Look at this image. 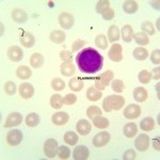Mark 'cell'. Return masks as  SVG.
<instances>
[{
    "label": "cell",
    "instance_id": "b9f144b4",
    "mask_svg": "<svg viewBox=\"0 0 160 160\" xmlns=\"http://www.w3.org/2000/svg\"><path fill=\"white\" fill-rule=\"evenodd\" d=\"M111 88L114 92L117 93H122L124 90H125V84L121 79H115L113 80L112 84H111Z\"/></svg>",
    "mask_w": 160,
    "mask_h": 160
},
{
    "label": "cell",
    "instance_id": "d6a6232c",
    "mask_svg": "<svg viewBox=\"0 0 160 160\" xmlns=\"http://www.w3.org/2000/svg\"><path fill=\"white\" fill-rule=\"evenodd\" d=\"M155 127V121L153 118H144L140 123V128L144 131H151Z\"/></svg>",
    "mask_w": 160,
    "mask_h": 160
},
{
    "label": "cell",
    "instance_id": "8992f818",
    "mask_svg": "<svg viewBox=\"0 0 160 160\" xmlns=\"http://www.w3.org/2000/svg\"><path fill=\"white\" fill-rule=\"evenodd\" d=\"M108 57L113 62H121L123 60V47L120 44H113L111 46Z\"/></svg>",
    "mask_w": 160,
    "mask_h": 160
},
{
    "label": "cell",
    "instance_id": "f5cc1de1",
    "mask_svg": "<svg viewBox=\"0 0 160 160\" xmlns=\"http://www.w3.org/2000/svg\"><path fill=\"white\" fill-rule=\"evenodd\" d=\"M153 72H154V74L152 75V78H154L155 80H159V72H160L159 66H157L156 68H154Z\"/></svg>",
    "mask_w": 160,
    "mask_h": 160
},
{
    "label": "cell",
    "instance_id": "277c9868",
    "mask_svg": "<svg viewBox=\"0 0 160 160\" xmlns=\"http://www.w3.org/2000/svg\"><path fill=\"white\" fill-rule=\"evenodd\" d=\"M58 142L55 139H48L44 143V154L46 157L52 159L56 157L57 153H58Z\"/></svg>",
    "mask_w": 160,
    "mask_h": 160
},
{
    "label": "cell",
    "instance_id": "1f68e13d",
    "mask_svg": "<svg viewBox=\"0 0 160 160\" xmlns=\"http://www.w3.org/2000/svg\"><path fill=\"white\" fill-rule=\"evenodd\" d=\"M132 56L136 60L138 61H144L145 59L148 58V49L143 47H137L135 50L132 51Z\"/></svg>",
    "mask_w": 160,
    "mask_h": 160
},
{
    "label": "cell",
    "instance_id": "f1b7e54d",
    "mask_svg": "<svg viewBox=\"0 0 160 160\" xmlns=\"http://www.w3.org/2000/svg\"><path fill=\"white\" fill-rule=\"evenodd\" d=\"M41 122V118L38 113H29V114L26 117V124H27L28 127H37V126Z\"/></svg>",
    "mask_w": 160,
    "mask_h": 160
},
{
    "label": "cell",
    "instance_id": "ab89813d",
    "mask_svg": "<svg viewBox=\"0 0 160 160\" xmlns=\"http://www.w3.org/2000/svg\"><path fill=\"white\" fill-rule=\"evenodd\" d=\"M51 88L55 91H62V90L65 89V82L61 78H53L52 81H51Z\"/></svg>",
    "mask_w": 160,
    "mask_h": 160
},
{
    "label": "cell",
    "instance_id": "bcb514c9",
    "mask_svg": "<svg viewBox=\"0 0 160 160\" xmlns=\"http://www.w3.org/2000/svg\"><path fill=\"white\" fill-rule=\"evenodd\" d=\"M60 58H61V60L63 61V63H72V60H73L72 51L62 50L60 52Z\"/></svg>",
    "mask_w": 160,
    "mask_h": 160
},
{
    "label": "cell",
    "instance_id": "4fadbf2b",
    "mask_svg": "<svg viewBox=\"0 0 160 160\" xmlns=\"http://www.w3.org/2000/svg\"><path fill=\"white\" fill-rule=\"evenodd\" d=\"M7 53H8L9 59L13 62H19L24 58V51H22V49L20 47H18V46H15V45L9 47Z\"/></svg>",
    "mask_w": 160,
    "mask_h": 160
},
{
    "label": "cell",
    "instance_id": "d590c367",
    "mask_svg": "<svg viewBox=\"0 0 160 160\" xmlns=\"http://www.w3.org/2000/svg\"><path fill=\"white\" fill-rule=\"evenodd\" d=\"M95 45L97 46V48L102 50H106L108 48V40L104 34H98L95 38Z\"/></svg>",
    "mask_w": 160,
    "mask_h": 160
},
{
    "label": "cell",
    "instance_id": "ac0fdd59",
    "mask_svg": "<svg viewBox=\"0 0 160 160\" xmlns=\"http://www.w3.org/2000/svg\"><path fill=\"white\" fill-rule=\"evenodd\" d=\"M68 120H69V117L66 112H57L52 115V118H51L52 123L58 126L65 125V124L68 122Z\"/></svg>",
    "mask_w": 160,
    "mask_h": 160
},
{
    "label": "cell",
    "instance_id": "ffe728a7",
    "mask_svg": "<svg viewBox=\"0 0 160 160\" xmlns=\"http://www.w3.org/2000/svg\"><path fill=\"white\" fill-rule=\"evenodd\" d=\"M137 132H138V126L135 123H127L125 124V126L123 127V133L126 138L131 139L133 138Z\"/></svg>",
    "mask_w": 160,
    "mask_h": 160
},
{
    "label": "cell",
    "instance_id": "4dcf8cb0",
    "mask_svg": "<svg viewBox=\"0 0 160 160\" xmlns=\"http://www.w3.org/2000/svg\"><path fill=\"white\" fill-rule=\"evenodd\" d=\"M31 75H32V72H31V69L26 65L19 66V68L16 69V76L22 80L29 79L31 77Z\"/></svg>",
    "mask_w": 160,
    "mask_h": 160
},
{
    "label": "cell",
    "instance_id": "9f6ffc18",
    "mask_svg": "<svg viewBox=\"0 0 160 160\" xmlns=\"http://www.w3.org/2000/svg\"><path fill=\"white\" fill-rule=\"evenodd\" d=\"M159 87H160V84H159V83H157L156 90H157V96H158V98H159Z\"/></svg>",
    "mask_w": 160,
    "mask_h": 160
},
{
    "label": "cell",
    "instance_id": "7dc6e473",
    "mask_svg": "<svg viewBox=\"0 0 160 160\" xmlns=\"http://www.w3.org/2000/svg\"><path fill=\"white\" fill-rule=\"evenodd\" d=\"M110 7V1L109 0H99L96 3V12L97 13H102V11L106 8Z\"/></svg>",
    "mask_w": 160,
    "mask_h": 160
},
{
    "label": "cell",
    "instance_id": "c3c4849f",
    "mask_svg": "<svg viewBox=\"0 0 160 160\" xmlns=\"http://www.w3.org/2000/svg\"><path fill=\"white\" fill-rule=\"evenodd\" d=\"M77 102V96L75 94H66L65 97L63 98V104L64 105H74Z\"/></svg>",
    "mask_w": 160,
    "mask_h": 160
},
{
    "label": "cell",
    "instance_id": "7402d4cb",
    "mask_svg": "<svg viewBox=\"0 0 160 160\" xmlns=\"http://www.w3.org/2000/svg\"><path fill=\"white\" fill-rule=\"evenodd\" d=\"M121 33H122V38H123L124 42L129 43L133 40V29L130 25L123 26Z\"/></svg>",
    "mask_w": 160,
    "mask_h": 160
},
{
    "label": "cell",
    "instance_id": "7c38bea8",
    "mask_svg": "<svg viewBox=\"0 0 160 160\" xmlns=\"http://www.w3.org/2000/svg\"><path fill=\"white\" fill-rule=\"evenodd\" d=\"M22 122V115L19 112H12L8 115L6 123H4L3 126L6 128L14 127V126H18Z\"/></svg>",
    "mask_w": 160,
    "mask_h": 160
},
{
    "label": "cell",
    "instance_id": "11a10c76",
    "mask_svg": "<svg viewBox=\"0 0 160 160\" xmlns=\"http://www.w3.org/2000/svg\"><path fill=\"white\" fill-rule=\"evenodd\" d=\"M159 3H160L159 1H152V2H151V4H152V6H153L156 10H159Z\"/></svg>",
    "mask_w": 160,
    "mask_h": 160
},
{
    "label": "cell",
    "instance_id": "ba28073f",
    "mask_svg": "<svg viewBox=\"0 0 160 160\" xmlns=\"http://www.w3.org/2000/svg\"><path fill=\"white\" fill-rule=\"evenodd\" d=\"M22 141V132L19 129H12L7 135V142L11 146H16Z\"/></svg>",
    "mask_w": 160,
    "mask_h": 160
},
{
    "label": "cell",
    "instance_id": "5b68a950",
    "mask_svg": "<svg viewBox=\"0 0 160 160\" xmlns=\"http://www.w3.org/2000/svg\"><path fill=\"white\" fill-rule=\"evenodd\" d=\"M110 138L111 136L108 131H100V132H98L93 138V145L97 148H104V146H106L109 143Z\"/></svg>",
    "mask_w": 160,
    "mask_h": 160
},
{
    "label": "cell",
    "instance_id": "f546056e",
    "mask_svg": "<svg viewBox=\"0 0 160 160\" xmlns=\"http://www.w3.org/2000/svg\"><path fill=\"white\" fill-rule=\"evenodd\" d=\"M60 72L63 76L71 77L72 75L76 73V68H75L73 63H63L60 66Z\"/></svg>",
    "mask_w": 160,
    "mask_h": 160
},
{
    "label": "cell",
    "instance_id": "2e32d148",
    "mask_svg": "<svg viewBox=\"0 0 160 160\" xmlns=\"http://www.w3.org/2000/svg\"><path fill=\"white\" fill-rule=\"evenodd\" d=\"M91 123H89V121L87 120H80L76 125V130L78 131L80 136H88L91 132Z\"/></svg>",
    "mask_w": 160,
    "mask_h": 160
},
{
    "label": "cell",
    "instance_id": "8fae6325",
    "mask_svg": "<svg viewBox=\"0 0 160 160\" xmlns=\"http://www.w3.org/2000/svg\"><path fill=\"white\" fill-rule=\"evenodd\" d=\"M19 41H20V44L26 48H31L35 43V38L33 37L32 33L28 32V31H25V30L20 31Z\"/></svg>",
    "mask_w": 160,
    "mask_h": 160
},
{
    "label": "cell",
    "instance_id": "484cf974",
    "mask_svg": "<svg viewBox=\"0 0 160 160\" xmlns=\"http://www.w3.org/2000/svg\"><path fill=\"white\" fill-rule=\"evenodd\" d=\"M44 64V57L42 53L35 52L30 57V65L33 68H38Z\"/></svg>",
    "mask_w": 160,
    "mask_h": 160
},
{
    "label": "cell",
    "instance_id": "9a60e30c",
    "mask_svg": "<svg viewBox=\"0 0 160 160\" xmlns=\"http://www.w3.org/2000/svg\"><path fill=\"white\" fill-rule=\"evenodd\" d=\"M19 95L25 99H29L34 95V88L31 83L28 82H22L19 86Z\"/></svg>",
    "mask_w": 160,
    "mask_h": 160
},
{
    "label": "cell",
    "instance_id": "836d02e7",
    "mask_svg": "<svg viewBox=\"0 0 160 160\" xmlns=\"http://www.w3.org/2000/svg\"><path fill=\"white\" fill-rule=\"evenodd\" d=\"M133 40L136 41V43L138 45L144 46V45H148L149 43V38L146 33L144 32H138L136 34H133Z\"/></svg>",
    "mask_w": 160,
    "mask_h": 160
},
{
    "label": "cell",
    "instance_id": "60d3db41",
    "mask_svg": "<svg viewBox=\"0 0 160 160\" xmlns=\"http://www.w3.org/2000/svg\"><path fill=\"white\" fill-rule=\"evenodd\" d=\"M102 113V109L97 106H91L87 109V115L89 117V118H93L97 115H100Z\"/></svg>",
    "mask_w": 160,
    "mask_h": 160
},
{
    "label": "cell",
    "instance_id": "3957f363",
    "mask_svg": "<svg viewBox=\"0 0 160 160\" xmlns=\"http://www.w3.org/2000/svg\"><path fill=\"white\" fill-rule=\"evenodd\" d=\"M114 78V74L112 71H107L105 73L99 74L95 78V88L99 91H102L110 84L111 80Z\"/></svg>",
    "mask_w": 160,
    "mask_h": 160
},
{
    "label": "cell",
    "instance_id": "ee69618b",
    "mask_svg": "<svg viewBox=\"0 0 160 160\" xmlns=\"http://www.w3.org/2000/svg\"><path fill=\"white\" fill-rule=\"evenodd\" d=\"M102 18H104L105 20H111V19H113L114 18V16H115V12H114V10L113 9H111V8H106V9H104L102 11Z\"/></svg>",
    "mask_w": 160,
    "mask_h": 160
},
{
    "label": "cell",
    "instance_id": "6da1fadb",
    "mask_svg": "<svg viewBox=\"0 0 160 160\" xmlns=\"http://www.w3.org/2000/svg\"><path fill=\"white\" fill-rule=\"evenodd\" d=\"M77 65L84 74H95L100 71L104 63V58L94 48H84L77 55Z\"/></svg>",
    "mask_w": 160,
    "mask_h": 160
},
{
    "label": "cell",
    "instance_id": "f35d334b",
    "mask_svg": "<svg viewBox=\"0 0 160 160\" xmlns=\"http://www.w3.org/2000/svg\"><path fill=\"white\" fill-rule=\"evenodd\" d=\"M57 155H58L60 159H63V160L68 159L69 156H71V149H69L68 146H65V145L59 146Z\"/></svg>",
    "mask_w": 160,
    "mask_h": 160
},
{
    "label": "cell",
    "instance_id": "e575fe53",
    "mask_svg": "<svg viewBox=\"0 0 160 160\" xmlns=\"http://www.w3.org/2000/svg\"><path fill=\"white\" fill-rule=\"evenodd\" d=\"M63 97L60 94H55L50 97V106L53 109H60L63 106Z\"/></svg>",
    "mask_w": 160,
    "mask_h": 160
},
{
    "label": "cell",
    "instance_id": "6f0895ef",
    "mask_svg": "<svg viewBox=\"0 0 160 160\" xmlns=\"http://www.w3.org/2000/svg\"><path fill=\"white\" fill-rule=\"evenodd\" d=\"M157 30H159V18L157 19Z\"/></svg>",
    "mask_w": 160,
    "mask_h": 160
},
{
    "label": "cell",
    "instance_id": "d4e9b609",
    "mask_svg": "<svg viewBox=\"0 0 160 160\" xmlns=\"http://www.w3.org/2000/svg\"><path fill=\"white\" fill-rule=\"evenodd\" d=\"M102 97V93L97 90L95 87H91L87 91V98L91 102H97Z\"/></svg>",
    "mask_w": 160,
    "mask_h": 160
},
{
    "label": "cell",
    "instance_id": "f907efd6",
    "mask_svg": "<svg viewBox=\"0 0 160 160\" xmlns=\"http://www.w3.org/2000/svg\"><path fill=\"white\" fill-rule=\"evenodd\" d=\"M151 61L153 62L154 64H156L157 66L159 65L160 63V50L159 49H156L152 52L151 55Z\"/></svg>",
    "mask_w": 160,
    "mask_h": 160
},
{
    "label": "cell",
    "instance_id": "7bdbcfd3",
    "mask_svg": "<svg viewBox=\"0 0 160 160\" xmlns=\"http://www.w3.org/2000/svg\"><path fill=\"white\" fill-rule=\"evenodd\" d=\"M141 29L143 30L144 33H146V34H148V35H153V34H155V32H156L155 29H154V26H153V24H152L151 22H142Z\"/></svg>",
    "mask_w": 160,
    "mask_h": 160
},
{
    "label": "cell",
    "instance_id": "30bf717a",
    "mask_svg": "<svg viewBox=\"0 0 160 160\" xmlns=\"http://www.w3.org/2000/svg\"><path fill=\"white\" fill-rule=\"evenodd\" d=\"M59 24L63 29H71L75 24V18L69 13L63 12L59 15Z\"/></svg>",
    "mask_w": 160,
    "mask_h": 160
},
{
    "label": "cell",
    "instance_id": "603a6c76",
    "mask_svg": "<svg viewBox=\"0 0 160 160\" xmlns=\"http://www.w3.org/2000/svg\"><path fill=\"white\" fill-rule=\"evenodd\" d=\"M49 38H50L51 42H53L56 44H62L64 41H65L66 34H65V32L62 30H55L50 33Z\"/></svg>",
    "mask_w": 160,
    "mask_h": 160
},
{
    "label": "cell",
    "instance_id": "4316f807",
    "mask_svg": "<svg viewBox=\"0 0 160 160\" xmlns=\"http://www.w3.org/2000/svg\"><path fill=\"white\" fill-rule=\"evenodd\" d=\"M120 38V30H118V26H110L109 29H108V40H109V42L114 44V42H118Z\"/></svg>",
    "mask_w": 160,
    "mask_h": 160
},
{
    "label": "cell",
    "instance_id": "f6af8a7d",
    "mask_svg": "<svg viewBox=\"0 0 160 160\" xmlns=\"http://www.w3.org/2000/svg\"><path fill=\"white\" fill-rule=\"evenodd\" d=\"M4 92L8 95H14L16 93V84L13 81H7L4 83Z\"/></svg>",
    "mask_w": 160,
    "mask_h": 160
},
{
    "label": "cell",
    "instance_id": "e0dca14e",
    "mask_svg": "<svg viewBox=\"0 0 160 160\" xmlns=\"http://www.w3.org/2000/svg\"><path fill=\"white\" fill-rule=\"evenodd\" d=\"M12 19L17 24H25L28 20V15L24 10L22 9H14L12 11Z\"/></svg>",
    "mask_w": 160,
    "mask_h": 160
},
{
    "label": "cell",
    "instance_id": "db71d44e",
    "mask_svg": "<svg viewBox=\"0 0 160 160\" xmlns=\"http://www.w3.org/2000/svg\"><path fill=\"white\" fill-rule=\"evenodd\" d=\"M153 146L157 152L160 151V145H159V138H155L153 140Z\"/></svg>",
    "mask_w": 160,
    "mask_h": 160
},
{
    "label": "cell",
    "instance_id": "8d00e7d4",
    "mask_svg": "<svg viewBox=\"0 0 160 160\" xmlns=\"http://www.w3.org/2000/svg\"><path fill=\"white\" fill-rule=\"evenodd\" d=\"M64 141L68 145H75L78 142V135L74 131H68V132L64 133Z\"/></svg>",
    "mask_w": 160,
    "mask_h": 160
},
{
    "label": "cell",
    "instance_id": "7a4b0ae2",
    "mask_svg": "<svg viewBox=\"0 0 160 160\" xmlns=\"http://www.w3.org/2000/svg\"><path fill=\"white\" fill-rule=\"evenodd\" d=\"M125 105V98L121 95H109L102 102V108L106 112H111L112 110H120Z\"/></svg>",
    "mask_w": 160,
    "mask_h": 160
},
{
    "label": "cell",
    "instance_id": "9c48e42d",
    "mask_svg": "<svg viewBox=\"0 0 160 160\" xmlns=\"http://www.w3.org/2000/svg\"><path fill=\"white\" fill-rule=\"evenodd\" d=\"M149 137L146 133H141L137 137L136 141H135V146L138 151L140 152H145L148 151V146H149Z\"/></svg>",
    "mask_w": 160,
    "mask_h": 160
},
{
    "label": "cell",
    "instance_id": "44dd1931",
    "mask_svg": "<svg viewBox=\"0 0 160 160\" xmlns=\"http://www.w3.org/2000/svg\"><path fill=\"white\" fill-rule=\"evenodd\" d=\"M139 6L138 2L133 1V0H127V1L123 2V10L125 13L127 14H135V13L138 11Z\"/></svg>",
    "mask_w": 160,
    "mask_h": 160
},
{
    "label": "cell",
    "instance_id": "681fc988",
    "mask_svg": "<svg viewBox=\"0 0 160 160\" xmlns=\"http://www.w3.org/2000/svg\"><path fill=\"white\" fill-rule=\"evenodd\" d=\"M87 42L83 40H77L72 44V52H75V51H78L82 46H86Z\"/></svg>",
    "mask_w": 160,
    "mask_h": 160
},
{
    "label": "cell",
    "instance_id": "cb8c5ba5",
    "mask_svg": "<svg viewBox=\"0 0 160 160\" xmlns=\"http://www.w3.org/2000/svg\"><path fill=\"white\" fill-rule=\"evenodd\" d=\"M92 122H93V125L96 128H98V129H106V128L109 126V120L102 117V115H97V117L93 118Z\"/></svg>",
    "mask_w": 160,
    "mask_h": 160
},
{
    "label": "cell",
    "instance_id": "52a82bcc",
    "mask_svg": "<svg viewBox=\"0 0 160 160\" xmlns=\"http://www.w3.org/2000/svg\"><path fill=\"white\" fill-rule=\"evenodd\" d=\"M141 114V108L137 104H130L124 109V117L128 120H133V118H139Z\"/></svg>",
    "mask_w": 160,
    "mask_h": 160
},
{
    "label": "cell",
    "instance_id": "d6986e66",
    "mask_svg": "<svg viewBox=\"0 0 160 160\" xmlns=\"http://www.w3.org/2000/svg\"><path fill=\"white\" fill-rule=\"evenodd\" d=\"M133 98H135L136 102H143L148 99V93L146 91L145 88H142V87H139V88H136L133 90Z\"/></svg>",
    "mask_w": 160,
    "mask_h": 160
},
{
    "label": "cell",
    "instance_id": "83f0119b",
    "mask_svg": "<svg viewBox=\"0 0 160 160\" xmlns=\"http://www.w3.org/2000/svg\"><path fill=\"white\" fill-rule=\"evenodd\" d=\"M68 86H69V89H71L72 91L79 92L83 89L84 83L81 80V78H79V77H74V78H72L71 80H69Z\"/></svg>",
    "mask_w": 160,
    "mask_h": 160
},
{
    "label": "cell",
    "instance_id": "5bb4252c",
    "mask_svg": "<svg viewBox=\"0 0 160 160\" xmlns=\"http://www.w3.org/2000/svg\"><path fill=\"white\" fill-rule=\"evenodd\" d=\"M90 151L86 145L76 146L73 152V158L75 160H86L89 158Z\"/></svg>",
    "mask_w": 160,
    "mask_h": 160
},
{
    "label": "cell",
    "instance_id": "74e56055",
    "mask_svg": "<svg viewBox=\"0 0 160 160\" xmlns=\"http://www.w3.org/2000/svg\"><path fill=\"white\" fill-rule=\"evenodd\" d=\"M138 79H139V81H140L141 83H144V84L149 83V82H151V80H152L151 72L146 71V69L141 71L140 73H139V75H138Z\"/></svg>",
    "mask_w": 160,
    "mask_h": 160
},
{
    "label": "cell",
    "instance_id": "816d5d0a",
    "mask_svg": "<svg viewBox=\"0 0 160 160\" xmlns=\"http://www.w3.org/2000/svg\"><path fill=\"white\" fill-rule=\"evenodd\" d=\"M136 158H137V154L133 149H127V151H126L123 155L124 160H133Z\"/></svg>",
    "mask_w": 160,
    "mask_h": 160
}]
</instances>
